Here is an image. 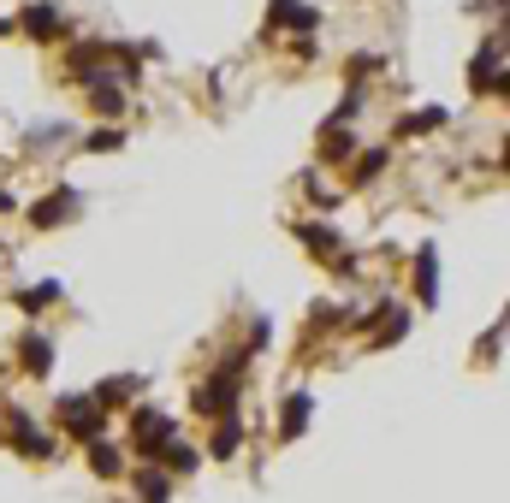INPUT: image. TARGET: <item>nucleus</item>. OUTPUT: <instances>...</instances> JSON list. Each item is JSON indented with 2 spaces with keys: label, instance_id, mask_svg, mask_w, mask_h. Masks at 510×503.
Instances as JSON below:
<instances>
[{
  "label": "nucleus",
  "instance_id": "1",
  "mask_svg": "<svg viewBox=\"0 0 510 503\" xmlns=\"http://www.w3.org/2000/svg\"><path fill=\"white\" fill-rule=\"evenodd\" d=\"M101 421H107V408L83 403V397L59 403V426H66V432H78V438H96V432H101Z\"/></svg>",
  "mask_w": 510,
  "mask_h": 503
},
{
  "label": "nucleus",
  "instance_id": "2",
  "mask_svg": "<svg viewBox=\"0 0 510 503\" xmlns=\"http://www.w3.org/2000/svg\"><path fill=\"white\" fill-rule=\"evenodd\" d=\"M166 445H173V421L155 415V408H137V450L155 456V450H166Z\"/></svg>",
  "mask_w": 510,
  "mask_h": 503
},
{
  "label": "nucleus",
  "instance_id": "3",
  "mask_svg": "<svg viewBox=\"0 0 510 503\" xmlns=\"http://www.w3.org/2000/svg\"><path fill=\"white\" fill-rule=\"evenodd\" d=\"M24 36L54 42V36H66V19H59L54 6H30V12H24Z\"/></svg>",
  "mask_w": 510,
  "mask_h": 503
},
{
  "label": "nucleus",
  "instance_id": "4",
  "mask_svg": "<svg viewBox=\"0 0 510 503\" xmlns=\"http://www.w3.org/2000/svg\"><path fill=\"white\" fill-rule=\"evenodd\" d=\"M19 355H24V373H48V368H54V344H48V338H36V332L19 344Z\"/></svg>",
  "mask_w": 510,
  "mask_h": 503
},
{
  "label": "nucleus",
  "instance_id": "5",
  "mask_svg": "<svg viewBox=\"0 0 510 503\" xmlns=\"http://www.w3.org/2000/svg\"><path fill=\"white\" fill-rule=\"evenodd\" d=\"M89 468L113 480V474H125V450H119V445H101V438H89Z\"/></svg>",
  "mask_w": 510,
  "mask_h": 503
},
{
  "label": "nucleus",
  "instance_id": "6",
  "mask_svg": "<svg viewBox=\"0 0 510 503\" xmlns=\"http://www.w3.org/2000/svg\"><path fill=\"white\" fill-rule=\"evenodd\" d=\"M66 213H72V195L59 190V195H48V202H36V225H66Z\"/></svg>",
  "mask_w": 510,
  "mask_h": 503
},
{
  "label": "nucleus",
  "instance_id": "7",
  "mask_svg": "<svg viewBox=\"0 0 510 503\" xmlns=\"http://www.w3.org/2000/svg\"><path fill=\"white\" fill-rule=\"evenodd\" d=\"M303 426H309V397H291V403H285V421H279V432H285V438H297Z\"/></svg>",
  "mask_w": 510,
  "mask_h": 503
},
{
  "label": "nucleus",
  "instance_id": "8",
  "mask_svg": "<svg viewBox=\"0 0 510 503\" xmlns=\"http://www.w3.org/2000/svg\"><path fill=\"white\" fill-rule=\"evenodd\" d=\"M89 107H96V113H119V107H125V95H119L113 83H89Z\"/></svg>",
  "mask_w": 510,
  "mask_h": 503
},
{
  "label": "nucleus",
  "instance_id": "9",
  "mask_svg": "<svg viewBox=\"0 0 510 503\" xmlns=\"http://www.w3.org/2000/svg\"><path fill=\"white\" fill-rule=\"evenodd\" d=\"M137 492H143V503H166V492H173V485H166V474H155V468H149V474L137 480Z\"/></svg>",
  "mask_w": 510,
  "mask_h": 503
},
{
  "label": "nucleus",
  "instance_id": "10",
  "mask_svg": "<svg viewBox=\"0 0 510 503\" xmlns=\"http://www.w3.org/2000/svg\"><path fill=\"white\" fill-rule=\"evenodd\" d=\"M439 125H445V107H428V113L404 118V131H410V136H421V131H439Z\"/></svg>",
  "mask_w": 510,
  "mask_h": 503
},
{
  "label": "nucleus",
  "instance_id": "11",
  "mask_svg": "<svg viewBox=\"0 0 510 503\" xmlns=\"http://www.w3.org/2000/svg\"><path fill=\"white\" fill-rule=\"evenodd\" d=\"M48 302H59V285H36V291H24V296H19V309H30V314L48 309Z\"/></svg>",
  "mask_w": 510,
  "mask_h": 503
},
{
  "label": "nucleus",
  "instance_id": "12",
  "mask_svg": "<svg viewBox=\"0 0 510 503\" xmlns=\"http://www.w3.org/2000/svg\"><path fill=\"white\" fill-rule=\"evenodd\" d=\"M237 438H243V426H237V421H226V426L214 432V456H232V450H237Z\"/></svg>",
  "mask_w": 510,
  "mask_h": 503
},
{
  "label": "nucleus",
  "instance_id": "13",
  "mask_svg": "<svg viewBox=\"0 0 510 503\" xmlns=\"http://www.w3.org/2000/svg\"><path fill=\"white\" fill-rule=\"evenodd\" d=\"M380 166H386V155H380V149H374V155H362V166L351 172V184H374V178H380Z\"/></svg>",
  "mask_w": 510,
  "mask_h": 503
},
{
  "label": "nucleus",
  "instance_id": "14",
  "mask_svg": "<svg viewBox=\"0 0 510 503\" xmlns=\"http://www.w3.org/2000/svg\"><path fill=\"white\" fill-rule=\"evenodd\" d=\"M321 155H327V160L351 155V131H344V136H338V131H327V142H321Z\"/></svg>",
  "mask_w": 510,
  "mask_h": 503
},
{
  "label": "nucleus",
  "instance_id": "15",
  "mask_svg": "<svg viewBox=\"0 0 510 503\" xmlns=\"http://www.w3.org/2000/svg\"><path fill=\"white\" fill-rule=\"evenodd\" d=\"M119 142H125L119 131H96V136H89V149H119Z\"/></svg>",
  "mask_w": 510,
  "mask_h": 503
},
{
  "label": "nucleus",
  "instance_id": "16",
  "mask_svg": "<svg viewBox=\"0 0 510 503\" xmlns=\"http://www.w3.org/2000/svg\"><path fill=\"white\" fill-rule=\"evenodd\" d=\"M6 30H12V24H0V36H6Z\"/></svg>",
  "mask_w": 510,
  "mask_h": 503
}]
</instances>
